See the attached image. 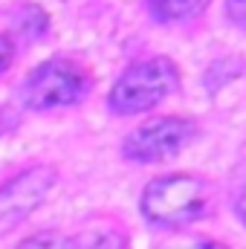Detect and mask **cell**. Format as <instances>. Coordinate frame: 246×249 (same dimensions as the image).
Listing matches in <instances>:
<instances>
[{
  "instance_id": "6da1fadb",
  "label": "cell",
  "mask_w": 246,
  "mask_h": 249,
  "mask_svg": "<svg viewBox=\"0 0 246 249\" xmlns=\"http://www.w3.org/2000/svg\"><path fill=\"white\" fill-rule=\"evenodd\" d=\"M206 209V188L191 174H168L154 180L142 194V214L148 223L174 229L197 220Z\"/></svg>"
},
{
  "instance_id": "7a4b0ae2",
  "label": "cell",
  "mask_w": 246,
  "mask_h": 249,
  "mask_svg": "<svg viewBox=\"0 0 246 249\" xmlns=\"http://www.w3.org/2000/svg\"><path fill=\"white\" fill-rule=\"evenodd\" d=\"M171 90H177V67L168 58L133 64L110 90V107L116 113H142L159 105Z\"/></svg>"
},
{
  "instance_id": "3957f363",
  "label": "cell",
  "mask_w": 246,
  "mask_h": 249,
  "mask_svg": "<svg viewBox=\"0 0 246 249\" xmlns=\"http://www.w3.org/2000/svg\"><path fill=\"white\" fill-rule=\"evenodd\" d=\"M194 133H197L194 122L180 119V116H162V119L139 124L124 139L122 154L130 162H159V160L180 154Z\"/></svg>"
},
{
  "instance_id": "277c9868",
  "label": "cell",
  "mask_w": 246,
  "mask_h": 249,
  "mask_svg": "<svg viewBox=\"0 0 246 249\" xmlns=\"http://www.w3.org/2000/svg\"><path fill=\"white\" fill-rule=\"evenodd\" d=\"M55 186V171L50 165H35L0 186V235L18 229Z\"/></svg>"
},
{
  "instance_id": "5b68a950",
  "label": "cell",
  "mask_w": 246,
  "mask_h": 249,
  "mask_svg": "<svg viewBox=\"0 0 246 249\" xmlns=\"http://www.w3.org/2000/svg\"><path fill=\"white\" fill-rule=\"evenodd\" d=\"M84 75L78 67H72L64 58L41 64L26 87H23V96H26V105L35 107V110H50V107H64V105H72L81 99L84 93Z\"/></svg>"
},
{
  "instance_id": "8992f818",
  "label": "cell",
  "mask_w": 246,
  "mask_h": 249,
  "mask_svg": "<svg viewBox=\"0 0 246 249\" xmlns=\"http://www.w3.org/2000/svg\"><path fill=\"white\" fill-rule=\"evenodd\" d=\"M67 249H124V238L116 229H84L67 241Z\"/></svg>"
},
{
  "instance_id": "52a82bcc",
  "label": "cell",
  "mask_w": 246,
  "mask_h": 249,
  "mask_svg": "<svg viewBox=\"0 0 246 249\" xmlns=\"http://www.w3.org/2000/svg\"><path fill=\"white\" fill-rule=\"evenodd\" d=\"M206 3L209 0H151V9L159 20H180L203 12Z\"/></svg>"
},
{
  "instance_id": "ba28073f",
  "label": "cell",
  "mask_w": 246,
  "mask_h": 249,
  "mask_svg": "<svg viewBox=\"0 0 246 249\" xmlns=\"http://www.w3.org/2000/svg\"><path fill=\"white\" fill-rule=\"evenodd\" d=\"M18 249H67V241L58 232H38V235L20 241Z\"/></svg>"
},
{
  "instance_id": "9c48e42d",
  "label": "cell",
  "mask_w": 246,
  "mask_h": 249,
  "mask_svg": "<svg viewBox=\"0 0 246 249\" xmlns=\"http://www.w3.org/2000/svg\"><path fill=\"white\" fill-rule=\"evenodd\" d=\"M20 29H23L26 35H41V32L47 29L44 12L35 9V6H26V9H23V20H20Z\"/></svg>"
},
{
  "instance_id": "30bf717a",
  "label": "cell",
  "mask_w": 246,
  "mask_h": 249,
  "mask_svg": "<svg viewBox=\"0 0 246 249\" xmlns=\"http://www.w3.org/2000/svg\"><path fill=\"white\" fill-rule=\"evenodd\" d=\"M229 15L235 23L246 26V0H229Z\"/></svg>"
},
{
  "instance_id": "8fae6325",
  "label": "cell",
  "mask_w": 246,
  "mask_h": 249,
  "mask_svg": "<svg viewBox=\"0 0 246 249\" xmlns=\"http://www.w3.org/2000/svg\"><path fill=\"white\" fill-rule=\"evenodd\" d=\"M9 64H12V44L0 35V72H3Z\"/></svg>"
},
{
  "instance_id": "7c38bea8",
  "label": "cell",
  "mask_w": 246,
  "mask_h": 249,
  "mask_svg": "<svg viewBox=\"0 0 246 249\" xmlns=\"http://www.w3.org/2000/svg\"><path fill=\"white\" fill-rule=\"evenodd\" d=\"M174 249H229L217 241H197V244H185V247H174Z\"/></svg>"
},
{
  "instance_id": "4fadbf2b",
  "label": "cell",
  "mask_w": 246,
  "mask_h": 249,
  "mask_svg": "<svg viewBox=\"0 0 246 249\" xmlns=\"http://www.w3.org/2000/svg\"><path fill=\"white\" fill-rule=\"evenodd\" d=\"M238 214H241V220L246 223V186L241 191V200H238Z\"/></svg>"
}]
</instances>
